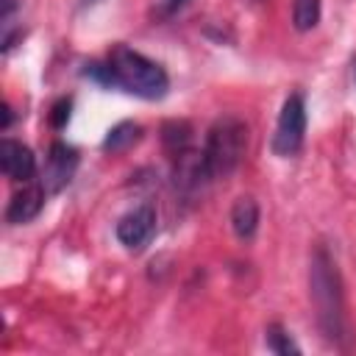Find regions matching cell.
<instances>
[{
  "instance_id": "4fadbf2b",
  "label": "cell",
  "mask_w": 356,
  "mask_h": 356,
  "mask_svg": "<svg viewBox=\"0 0 356 356\" xmlns=\"http://www.w3.org/2000/svg\"><path fill=\"white\" fill-rule=\"evenodd\" d=\"M264 342H267V348L273 350V353H278V356H289V353H300V345L292 339V334L284 328V325H278V323H270L267 325V331H264Z\"/></svg>"
},
{
  "instance_id": "8992f818",
  "label": "cell",
  "mask_w": 356,
  "mask_h": 356,
  "mask_svg": "<svg viewBox=\"0 0 356 356\" xmlns=\"http://www.w3.org/2000/svg\"><path fill=\"white\" fill-rule=\"evenodd\" d=\"M78 161H81V156L72 145H67V142H53L50 145L47 161L42 167V186L47 189V195L61 192L72 181V175L78 170Z\"/></svg>"
},
{
  "instance_id": "277c9868",
  "label": "cell",
  "mask_w": 356,
  "mask_h": 356,
  "mask_svg": "<svg viewBox=\"0 0 356 356\" xmlns=\"http://www.w3.org/2000/svg\"><path fill=\"white\" fill-rule=\"evenodd\" d=\"M306 139V97L300 92H292L278 114L275 134H273V153L281 159L298 156Z\"/></svg>"
},
{
  "instance_id": "5b68a950",
  "label": "cell",
  "mask_w": 356,
  "mask_h": 356,
  "mask_svg": "<svg viewBox=\"0 0 356 356\" xmlns=\"http://www.w3.org/2000/svg\"><path fill=\"white\" fill-rule=\"evenodd\" d=\"M156 222H159L156 206H153V203H139V206H134L131 211H125V214L117 220L114 234H117L120 245H125L128 250L136 253V250H142V248L153 239Z\"/></svg>"
},
{
  "instance_id": "7c38bea8",
  "label": "cell",
  "mask_w": 356,
  "mask_h": 356,
  "mask_svg": "<svg viewBox=\"0 0 356 356\" xmlns=\"http://www.w3.org/2000/svg\"><path fill=\"white\" fill-rule=\"evenodd\" d=\"M323 14V0H292V25L295 31L306 33L312 28H317Z\"/></svg>"
},
{
  "instance_id": "9c48e42d",
  "label": "cell",
  "mask_w": 356,
  "mask_h": 356,
  "mask_svg": "<svg viewBox=\"0 0 356 356\" xmlns=\"http://www.w3.org/2000/svg\"><path fill=\"white\" fill-rule=\"evenodd\" d=\"M259 217H261L259 214V203L250 195L236 197L234 206H231V228H234L236 239H242V242L253 239L256 231H259Z\"/></svg>"
},
{
  "instance_id": "9a60e30c",
  "label": "cell",
  "mask_w": 356,
  "mask_h": 356,
  "mask_svg": "<svg viewBox=\"0 0 356 356\" xmlns=\"http://www.w3.org/2000/svg\"><path fill=\"white\" fill-rule=\"evenodd\" d=\"M186 3H189V0H159V3H156V17H161V19L175 17Z\"/></svg>"
},
{
  "instance_id": "2e32d148",
  "label": "cell",
  "mask_w": 356,
  "mask_h": 356,
  "mask_svg": "<svg viewBox=\"0 0 356 356\" xmlns=\"http://www.w3.org/2000/svg\"><path fill=\"white\" fill-rule=\"evenodd\" d=\"M92 3H97V0H81V8H83V6H92Z\"/></svg>"
},
{
  "instance_id": "5bb4252c",
  "label": "cell",
  "mask_w": 356,
  "mask_h": 356,
  "mask_svg": "<svg viewBox=\"0 0 356 356\" xmlns=\"http://www.w3.org/2000/svg\"><path fill=\"white\" fill-rule=\"evenodd\" d=\"M70 111H72V97H58V100L50 106V114H47L50 125H53L56 131H61V128L70 122Z\"/></svg>"
},
{
  "instance_id": "6da1fadb",
  "label": "cell",
  "mask_w": 356,
  "mask_h": 356,
  "mask_svg": "<svg viewBox=\"0 0 356 356\" xmlns=\"http://www.w3.org/2000/svg\"><path fill=\"white\" fill-rule=\"evenodd\" d=\"M81 72L100 86L122 89L142 100H161L170 89V75L164 72V67L122 42L114 44L103 61L83 64Z\"/></svg>"
},
{
  "instance_id": "3957f363",
  "label": "cell",
  "mask_w": 356,
  "mask_h": 356,
  "mask_svg": "<svg viewBox=\"0 0 356 356\" xmlns=\"http://www.w3.org/2000/svg\"><path fill=\"white\" fill-rule=\"evenodd\" d=\"M200 153H203V167L209 181L231 175L248 153V125L234 114L214 120L211 128L206 131V142Z\"/></svg>"
},
{
  "instance_id": "30bf717a",
  "label": "cell",
  "mask_w": 356,
  "mask_h": 356,
  "mask_svg": "<svg viewBox=\"0 0 356 356\" xmlns=\"http://www.w3.org/2000/svg\"><path fill=\"white\" fill-rule=\"evenodd\" d=\"M139 139H142V125L134 122V120H125V122H117V125L106 134L103 150H106V153H122V150L134 147Z\"/></svg>"
},
{
  "instance_id": "7a4b0ae2",
  "label": "cell",
  "mask_w": 356,
  "mask_h": 356,
  "mask_svg": "<svg viewBox=\"0 0 356 356\" xmlns=\"http://www.w3.org/2000/svg\"><path fill=\"white\" fill-rule=\"evenodd\" d=\"M309 298L314 309V320L325 342L345 348L350 337L348 325V306H345V286L337 267V259L325 245H317L309 259Z\"/></svg>"
},
{
  "instance_id": "52a82bcc",
  "label": "cell",
  "mask_w": 356,
  "mask_h": 356,
  "mask_svg": "<svg viewBox=\"0 0 356 356\" xmlns=\"http://www.w3.org/2000/svg\"><path fill=\"white\" fill-rule=\"evenodd\" d=\"M0 170L6 178L17 181V184H28L36 175V156L28 145L6 136L0 142Z\"/></svg>"
},
{
  "instance_id": "8fae6325",
  "label": "cell",
  "mask_w": 356,
  "mask_h": 356,
  "mask_svg": "<svg viewBox=\"0 0 356 356\" xmlns=\"http://www.w3.org/2000/svg\"><path fill=\"white\" fill-rule=\"evenodd\" d=\"M161 142H164V150L167 156H175L186 147H192V125L184 122V120H170L161 125Z\"/></svg>"
},
{
  "instance_id": "ba28073f",
  "label": "cell",
  "mask_w": 356,
  "mask_h": 356,
  "mask_svg": "<svg viewBox=\"0 0 356 356\" xmlns=\"http://www.w3.org/2000/svg\"><path fill=\"white\" fill-rule=\"evenodd\" d=\"M44 200H47V189L42 186V181L39 184H33V181L22 184V189H17L6 206V222H11V225L31 222L44 209Z\"/></svg>"
}]
</instances>
